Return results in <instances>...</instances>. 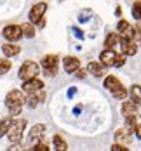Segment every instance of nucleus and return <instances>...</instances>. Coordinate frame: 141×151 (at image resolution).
I'll use <instances>...</instances> for the list:
<instances>
[{"label":"nucleus","mask_w":141,"mask_h":151,"mask_svg":"<svg viewBox=\"0 0 141 151\" xmlns=\"http://www.w3.org/2000/svg\"><path fill=\"white\" fill-rule=\"evenodd\" d=\"M25 104V96L21 91H11L5 97V106L9 108V111L12 115H19Z\"/></svg>","instance_id":"1"},{"label":"nucleus","mask_w":141,"mask_h":151,"mask_svg":"<svg viewBox=\"0 0 141 151\" xmlns=\"http://www.w3.org/2000/svg\"><path fill=\"white\" fill-rule=\"evenodd\" d=\"M26 127V120L25 118H19V120H12L9 125V130H7V136L11 142H19L23 139V130Z\"/></svg>","instance_id":"2"},{"label":"nucleus","mask_w":141,"mask_h":151,"mask_svg":"<svg viewBox=\"0 0 141 151\" xmlns=\"http://www.w3.org/2000/svg\"><path fill=\"white\" fill-rule=\"evenodd\" d=\"M38 71H40V68H38L37 63L26 61V63H23V66L19 68V78H21L23 82H25V80H30V78L38 75Z\"/></svg>","instance_id":"3"},{"label":"nucleus","mask_w":141,"mask_h":151,"mask_svg":"<svg viewBox=\"0 0 141 151\" xmlns=\"http://www.w3.org/2000/svg\"><path fill=\"white\" fill-rule=\"evenodd\" d=\"M58 64H59V61H58V56H54V54L46 56V58L42 59V66H44V71H46L47 76H56L58 75Z\"/></svg>","instance_id":"4"},{"label":"nucleus","mask_w":141,"mask_h":151,"mask_svg":"<svg viewBox=\"0 0 141 151\" xmlns=\"http://www.w3.org/2000/svg\"><path fill=\"white\" fill-rule=\"evenodd\" d=\"M46 11H47V4L46 2H38V4H35V5L31 7V11H30V23L31 24H37V23L44 17Z\"/></svg>","instance_id":"5"},{"label":"nucleus","mask_w":141,"mask_h":151,"mask_svg":"<svg viewBox=\"0 0 141 151\" xmlns=\"http://www.w3.org/2000/svg\"><path fill=\"white\" fill-rule=\"evenodd\" d=\"M119 42H120V50L124 56H134L138 52V45L134 38H119Z\"/></svg>","instance_id":"6"},{"label":"nucleus","mask_w":141,"mask_h":151,"mask_svg":"<svg viewBox=\"0 0 141 151\" xmlns=\"http://www.w3.org/2000/svg\"><path fill=\"white\" fill-rule=\"evenodd\" d=\"M2 35H4V38H7L9 42H17V40L23 37V33H21V26H16V24H9V26H5L4 31H2Z\"/></svg>","instance_id":"7"},{"label":"nucleus","mask_w":141,"mask_h":151,"mask_svg":"<svg viewBox=\"0 0 141 151\" xmlns=\"http://www.w3.org/2000/svg\"><path fill=\"white\" fill-rule=\"evenodd\" d=\"M117 58H119V54H117L113 49H105V50L101 52V56H99V61H101V64H103V66L111 68V66H115Z\"/></svg>","instance_id":"8"},{"label":"nucleus","mask_w":141,"mask_h":151,"mask_svg":"<svg viewBox=\"0 0 141 151\" xmlns=\"http://www.w3.org/2000/svg\"><path fill=\"white\" fill-rule=\"evenodd\" d=\"M117 30H119V38H134V28L124 19L119 21Z\"/></svg>","instance_id":"9"},{"label":"nucleus","mask_w":141,"mask_h":151,"mask_svg":"<svg viewBox=\"0 0 141 151\" xmlns=\"http://www.w3.org/2000/svg\"><path fill=\"white\" fill-rule=\"evenodd\" d=\"M44 134H46V125H42V123L33 125V129H31L30 134H28V142H30V144L38 142V141L44 137Z\"/></svg>","instance_id":"10"},{"label":"nucleus","mask_w":141,"mask_h":151,"mask_svg":"<svg viewBox=\"0 0 141 151\" xmlns=\"http://www.w3.org/2000/svg\"><path fill=\"white\" fill-rule=\"evenodd\" d=\"M40 89H44V82L38 80L37 76H33V78H30V80H25V83H23V91L26 92V94L35 92V91H40Z\"/></svg>","instance_id":"11"},{"label":"nucleus","mask_w":141,"mask_h":151,"mask_svg":"<svg viewBox=\"0 0 141 151\" xmlns=\"http://www.w3.org/2000/svg\"><path fill=\"white\" fill-rule=\"evenodd\" d=\"M44 99H46V94H44V91L40 89V91L30 92V96H28V99H25V103H28L30 108H37V106L40 104Z\"/></svg>","instance_id":"12"},{"label":"nucleus","mask_w":141,"mask_h":151,"mask_svg":"<svg viewBox=\"0 0 141 151\" xmlns=\"http://www.w3.org/2000/svg\"><path fill=\"white\" fill-rule=\"evenodd\" d=\"M131 139H132V132H131L127 127H122V129H119V130L115 132V141H117L119 144H129Z\"/></svg>","instance_id":"13"},{"label":"nucleus","mask_w":141,"mask_h":151,"mask_svg":"<svg viewBox=\"0 0 141 151\" xmlns=\"http://www.w3.org/2000/svg\"><path fill=\"white\" fill-rule=\"evenodd\" d=\"M63 68H64L66 73H73L77 68H80V61L77 58H73V56H68V58H64V61H63Z\"/></svg>","instance_id":"14"},{"label":"nucleus","mask_w":141,"mask_h":151,"mask_svg":"<svg viewBox=\"0 0 141 151\" xmlns=\"http://www.w3.org/2000/svg\"><path fill=\"white\" fill-rule=\"evenodd\" d=\"M138 109H140V104L134 103V101H125L122 104V113L124 115H138Z\"/></svg>","instance_id":"15"},{"label":"nucleus","mask_w":141,"mask_h":151,"mask_svg":"<svg viewBox=\"0 0 141 151\" xmlns=\"http://www.w3.org/2000/svg\"><path fill=\"white\" fill-rule=\"evenodd\" d=\"M87 70H89V71H91L94 76H98V78L105 75V66H103L101 63H96V61H91V63H89Z\"/></svg>","instance_id":"16"},{"label":"nucleus","mask_w":141,"mask_h":151,"mask_svg":"<svg viewBox=\"0 0 141 151\" xmlns=\"http://www.w3.org/2000/svg\"><path fill=\"white\" fill-rule=\"evenodd\" d=\"M2 52H4L7 58H12V56H17V54L21 52V49L16 45V44H5V45L2 47Z\"/></svg>","instance_id":"17"},{"label":"nucleus","mask_w":141,"mask_h":151,"mask_svg":"<svg viewBox=\"0 0 141 151\" xmlns=\"http://www.w3.org/2000/svg\"><path fill=\"white\" fill-rule=\"evenodd\" d=\"M122 83H120V80L117 78V76H106V80H105V89H108L110 92H113L115 89H119Z\"/></svg>","instance_id":"18"},{"label":"nucleus","mask_w":141,"mask_h":151,"mask_svg":"<svg viewBox=\"0 0 141 151\" xmlns=\"http://www.w3.org/2000/svg\"><path fill=\"white\" fill-rule=\"evenodd\" d=\"M117 44H119V33H108V37L105 40V47L106 49H113Z\"/></svg>","instance_id":"19"},{"label":"nucleus","mask_w":141,"mask_h":151,"mask_svg":"<svg viewBox=\"0 0 141 151\" xmlns=\"http://www.w3.org/2000/svg\"><path fill=\"white\" fill-rule=\"evenodd\" d=\"M54 150L56 151H64V150H68V144H66V141L63 139L61 136H54Z\"/></svg>","instance_id":"20"},{"label":"nucleus","mask_w":141,"mask_h":151,"mask_svg":"<svg viewBox=\"0 0 141 151\" xmlns=\"http://www.w3.org/2000/svg\"><path fill=\"white\" fill-rule=\"evenodd\" d=\"M21 33H23L25 37H28V38H33V37H35V28H33V24H31V23L21 24Z\"/></svg>","instance_id":"21"},{"label":"nucleus","mask_w":141,"mask_h":151,"mask_svg":"<svg viewBox=\"0 0 141 151\" xmlns=\"http://www.w3.org/2000/svg\"><path fill=\"white\" fill-rule=\"evenodd\" d=\"M136 115H125V127L131 130V132H134V129H136V125H138V122H136Z\"/></svg>","instance_id":"22"},{"label":"nucleus","mask_w":141,"mask_h":151,"mask_svg":"<svg viewBox=\"0 0 141 151\" xmlns=\"http://www.w3.org/2000/svg\"><path fill=\"white\" fill-rule=\"evenodd\" d=\"M129 94H131V97H132L134 103H140L141 101V87L140 85H132L131 91H129Z\"/></svg>","instance_id":"23"},{"label":"nucleus","mask_w":141,"mask_h":151,"mask_svg":"<svg viewBox=\"0 0 141 151\" xmlns=\"http://www.w3.org/2000/svg\"><path fill=\"white\" fill-rule=\"evenodd\" d=\"M11 122H12V118H11V116H7V118H4V120L0 122V137H4L5 134H7Z\"/></svg>","instance_id":"24"},{"label":"nucleus","mask_w":141,"mask_h":151,"mask_svg":"<svg viewBox=\"0 0 141 151\" xmlns=\"http://www.w3.org/2000/svg\"><path fill=\"white\" fill-rule=\"evenodd\" d=\"M131 12H132V16H134V19H141V2L132 4V9H131Z\"/></svg>","instance_id":"25"},{"label":"nucleus","mask_w":141,"mask_h":151,"mask_svg":"<svg viewBox=\"0 0 141 151\" xmlns=\"http://www.w3.org/2000/svg\"><path fill=\"white\" fill-rule=\"evenodd\" d=\"M11 61H7V59H0V75H4V73H7L9 70H11Z\"/></svg>","instance_id":"26"},{"label":"nucleus","mask_w":141,"mask_h":151,"mask_svg":"<svg viewBox=\"0 0 141 151\" xmlns=\"http://www.w3.org/2000/svg\"><path fill=\"white\" fill-rule=\"evenodd\" d=\"M111 94H113V97H117V99H124L125 96H127V91L124 89V85H120L119 89H115Z\"/></svg>","instance_id":"27"},{"label":"nucleus","mask_w":141,"mask_h":151,"mask_svg":"<svg viewBox=\"0 0 141 151\" xmlns=\"http://www.w3.org/2000/svg\"><path fill=\"white\" fill-rule=\"evenodd\" d=\"M31 148H33L35 151H47L49 150V144H47L46 141H38V142H35Z\"/></svg>","instance_id":"28"},{"label":"nucleus","mask_w":141,"mask_h":151,"mask_svg":"<svg viewBox=\"0 0 141 151\" xmlns=\"http://www.w3.org/2000/svg\"><path fill=\"white\" fill-rule=\"evenodd\" d=\"M111 151H127V148H125L124 144H119V142H117V144L111 146Z\"/></svg>","instance_id":"29"},{"label":"nucleus","mask_w":141,"mask_h":151,"mask_svg":"<svg viewBox=\"0 0 141 151\" xmlns=\"http://www.w3.org/2000/svg\"><path fill=\"white\" fill-rule=\"evenodd\" d=\"M124 63H125V58H124V56H119V58H117V63H115V68L124 66Z\"/></svg>","instance_id":"30"},{"label":"nucleus","mask_w":141,"mask_h":151,"mask_svg":"<svg viewBox=\"0 0 141 151\" xmlns=\"http://www.w3.org/2000/svg\"><path fill=\"white\" fill-rule=\"evenodd\" d=\"M73 73H75V76H77V78H85V71H84V70H80V68H77Z\"/></svg>","instance_id":"31"},{"label":"nucleus","mask_w":141,"mask_h":151,"mask_svg":"<svg viewBox=\"0 0 141 151\" xmlns=\"http://www.w3.org/2000/svg\"><path fill=\"white\" fill-rule=\"evenodd\" d=\"M134 132H136V136H138V139H141V125H136Z\"/></svg>","instance_id":"32"},{"label":"nucleus","mask_w":141,"mask_h":151,"mask_svg":"<svg viewBox=\"0 0 141 151\" xmlns=\"http://www.w3.org/2000/svg\"><path fill=\"white\" fill-rule=\"evenodd\" d=\"M75 96V87H70V91H68V97H73Z\"/></svg>","instance_id":"33"}]
</instances>
